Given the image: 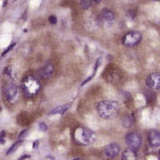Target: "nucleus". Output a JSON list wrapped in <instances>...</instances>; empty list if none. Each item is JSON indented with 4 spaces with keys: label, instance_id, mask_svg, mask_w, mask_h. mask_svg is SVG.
Masks as SVG:
<instances>
[{
    "label": "nucleus",
    "instance_id": "3",
    "mask_svg": "<svg viewBox=\"0 0 160 160\" xmlns=\"http://www.w3.org/2000/svg\"><path fill=\"white\" fill-rule=\"evenodd\" d=\"M41 88L39 81L35 77L27 76L24 78L21 83V89L24 95L29 98L36 96Z\"/></svg>",
    "mask_w": 160,
    "mask_h": 160
},
{
    "label": "nucleus",
    "instance_id": "18",
    "mask_svg": "<svg viewBox=\"0 0 160 160\" xmlns=\"http://www.w3.org/2000/svg\"><path fill=\"white\" fill-rule=\"evenodd\" d=\"M92 1H90V0H82L81 2H80V5H81V7L84 10H87L89 9L91 6H92Z\"/></svg>",
    "mask_w": 160,
    "mask_h": 160
},
{
    "label": "nucleus",
    "instance_id": "7",
    "mask_svg": "<svg viewBox=\"0 0 160 160\" xmlns=\"http://www.w3.org/2000/svg\"><path fill=\"white\" fill-rule=\"evenodd\" d=\"M119 151V145L116 143H112L107 146H105V148L103 151V156L107 159H112L118 154Z\"/></svg>",
    "mask_w": 160,
    "mask_h": 160
},
{
    "label": "nucleus",
    "instance_id": "4",
    "mask_svg": "<svg viewBox=\"0 0 160 160\" xmlns=\"http://www.w3.org/2000/svg\"><path fill=\"white\" fill-rule=\"evenodd\" d=\"M142 40V35L138 31H132L126 33L123 38V44L128 47H133L139 44Z\"/></svg>",
    "mask_w": 160,
    "mask_h": 160
},
{
    "label": "nucleus",
    "instance_id": "2",
    "mask_svg": "<svg viewBox=\"0 0 160 160\" xmlns=\"http://www.w3.org/2000/svg\"><path fill=\"white\" fill-rule=\"evenodd\" d=\"M73 138L78 144L87 145V144H92L96 140V134L88 128L78 127L74 131Z\"/></svg>",
    "mask_w": 160,
    "mask_h": 160
},
{
    "label": "nucleus",
    "instance_id": "11",
    "mask_svg": "<svg viewBox=\"0 0 160 160\" xmlns=\"http://www.w3.org/2000/svg\"><path fill=\"white\" fill-rule=\"evenodd\" d=\"M53 72H54V68L52 66V64H48L46 65L43 66L42 68L39 70V75L41 78H49L52 76L53 74Z\"/></svg>",
    "mask_w": 160,
    "mask_h": 160
},
{
    "label": "nucleus",
    "instance_id": "14",
    "mask_svg": "<svg viewBox=\"0 0 160 160\" xmlns=\"http://www.w3.org/2000/svg\"><path fill=\"white\" fill-rule=\"evenodd\" d=\"M134 115H125L124 118H123V121H122V123H123V125H124V127L125 128H130V127H132V125L134 124V122H135V120H134Z\"/></svg>",
    "mask_w": 160,
    "mask_h": 160
},
{
    "label": "nucleus",
    "instance_id": "15",
    "mask_svg": "<svg viewBox=\"0 0 160 160\" xmlns=\"http://www.w3.org/2000/svg\"><path fill=\"white\" fill-rule=\"evenodd\" d=\"M145 98H146L147 104H152L156 100V93L149 90L145 92Z\"/></svg>",
    "mask_w": 160,
    "mask_h": 160
},
{
    "label": "nucleus",
    "instance_id": "13",
    "mask_svg": "<svg viewBox=\"0 0 160 160\" xmlns=\"http://www.w3.org/2000/svg\"><path fill=\"white\" fill-rule=\"evenodd\" d=\"M69 107H70V104L60 105V106H58L56 108L52 109V111L49 112V114H50V115H54V114H64V112L68 110Z\"/></svg>",
    "mask_w": 160,
    "mask_h": 160
},
{
    "label": "nucleus",
    "instance_id": "17",
    "mask_svg": "<svg viewBox=\"0 0 160 160\" xmlns=\"http://www.w3.org/2000/svg\"><path fill=\"white\" fill-rule=\"evenodd\" d=\"M21 143H22V141L21 140H19V141H18V142H16V143H14V144H12V146H11V148L9 149L8 152H6V155H10V154H12V152H16L17 149L20 146V144H21Z\"/></svg>",
    "mask_w": 160,
    "mask_h": 160
},
{
    "label": "nucleus",
    "instance_id": "12",
    "mask_svg": "<svg viewBox=\"0 0 160 160\" xmlns=\"http://www.w3.org/2000/svg\"><path fill=\"white\" fill-rule=\"evenodd\" d=\"M122 160H138L136 151L132 149H125L122 154Z\"/></svg>",
    "mask_w": 160,
    "mask_h": 160
},
{
    "label": "nucleus",
    "instance_id": "6",
    "mask_svg": "<svg viewBox=\"0 0 160 160\" xmlns=\"http://www.w3.org/2000/svg\"><path fill=\"white\" fill-rule=\"evenodd\" d=\"M3 93L6 100L11 103L16 102L18 98V89L16 84L13 83L5 84L3 89Z\"/></svg>",
    "mask_w": 160,
    "mask_h": 160
},
{
    "label": "nucleus",
    "instance_id": "25",
    "mask_svg": "<svg viewBox=\"0 0 160 160\" xmlns=\"http://www.w3.org/2000/svg\"><path fill=\"white\" fill-rule=\"evenodd\" d=\"M38 140H36V141L33 143V148H35L36 146H38Z\"/></svg>",
    "mask_w": 160,
    "mask_h": 160
},
{
    "label": "nucleus",
    "instance_id": "26",
    "mask_svg": "<svg viewBox=\"0 0 160 160\" xmlns=\"http://www.w3.org/2000/svg\"><path fill=\"white\" fill-rule=\"evenodd\" d=\"M4 134H5V132H4V131H3V132H1V138H4Z\"/></svg>",
    "mask_w": 160,
    "mask_h": 160
},
{
    "label": "nucleus",
    "instance_id": "5",
    "mask_svg": "<svg viewBox=\"0 0 160 160\" xmlns=\"http://www.w3.org/2000/svg\"><path fill=\"white\" fill-rule=\"evenodd\" d=\"M125 142L129 146V148L137 152L140 148L142 144V137L138 132H130L125 136Z\"/></svg>",
    "mask_w": 160,
    "mask_h": 160
},
{
    "label": "nucleus",
    "instance_id": "23",
    "mask_svg": "<svg viewBox=\"0 0 160 160\" xmlns=\"http://www.w3.org/2000/svg\"><path fill=\"white\" fill-rule=\"evenodd\" d=\"M26 133H27V130L25 129V130H24V131H23V132H21V133L19 134V138H24Z\"/></svg>",
    "mask_w": 160,
    "mask_h": 160
},
{
    "label": "nucleus",
    "instance_id": "1",
    "mask_svg": "<svg viewBox=\"0 0 160 160\" xmlns=\"http://www.w3.org/2000/svg\"><path fill=\"white\" fill-rule=\"evenodd\" d=\"M97 111L101 118L104 119H112L118 116L119 112V105L116 101L104 100L97 105Z\"/></svg>",
    "mask_w": 160,
    "mask_h": 160
},
{
    "label": "nucleus",
    "instance_id": "27",
    "mask_svg": "<svg viewBox=\"0 0 160 160\" xmlns=\"http://www.w3.org/2000/svg\"><path fill=\"white\" fill-rule=\"evenodd\" d=\"M94 2H95V3H97V4H98V3H100V2H101V1H100V0H98H98H95Z\"/></svg>",
    "mask_w": 160,
    "mask_h": 160
},
{
    "label": "nucleus",
    "instance_id": "8",
    "mask_svg": "<svg viewBox=\"0 0 160 160\" xmlns=\"http://www.w3.org/2000/svg\"><path fill=\"white\" fill-rule=\"evenodd\" d=\"M146 85L152 90L160 89V72L152 73L146 78Z\"/></svg>",
    "mask_w": 160,
    "mask_h": 160
},
{
    "label": "nucleus",
    "instance_id": "22",
    "mask_svg": "<svg viewBox=\"0 0 160 160\" xmlns=\"http://www.w3.org/2000/svg\"><path fill=\"white\" fill-rule=\"evenodd\" d=\"M11 72H12V68H11V67H6L5 70L4 71V73L10 76V75H11Z\"/></svg>",
    "mask_w": 160,
    "mask_h": 160
},
{
    "label": "nucleus",
    "instance_id": "24",
    "mask_svg": "<svg viewBox=\"0 0 160 160\" xmlns=\"http://www.w3.org/2000/svg\"><path fill=\"white\" fill-rule=\"evenodd\" d=\"M30 158V155H24V156L21 157L18 160H24L25 159V158Z\"/></svg>",
    "mask_w": 160,
    "mask_h": 160
},
{
    "label": "nucleus",
    "instance_id": "21",
    "mask_svg": "<svg viewBox=\"0 0 160 160\" xmlns=\"http://www.w3.org/2000/svg\"><path fill=\"white\" fill-rule=\"evenodd\" d=\"M38 127H39V129L41 131H44V132L48 130V126L44 124V123H40L39 125H38Z\"/></svg>",
    "mask_w": 160,
    "mask_h": 160
},
{
    "label": "nucleus",
    "instance_id": "20",
    "mask_svg": "<svg viewBox=\"0 0 160 160\" xmlns=\"http://www.w3.org/2000/svg\"><path fill=\"white\" fill-rule=\"evenodd\" d=\"M15 45H16V43H13V44H11V45L9 46V48L6 49V50H5V51H4V52H3V54H2V56L4 57V55H5V54H7V52H10V51H11V50H12V48H13V47H14Z\"/></svg>",
    "mask_w": 160,
    "mask_h": 160
},
{
    "label": "nucleus",
    "instance_id": "29",
    "mask_svg": "<svg viewBox=\"0 0 160 160\" xmlns=\"http://www.w3.org/2000/svg\"><path fill=\"white\" fill-rule=\"evenodd\" d=\"M159 160H160V152H159Z\"/></svg>",
    "mask_w": 160,
    "mask_h": 160
},
{
    "label": "nucleus",
    "instance_id": "9",
    "mask_svg": "<svg viewBox=\"0 0 160 160\" xmlns=\"http://www.w3.org/2000/svg\"><path fill=\"white\" fill-rule=\"evenodd\" d=\"M148 141L153 147L160 146V132L155 129L150 130L148 132Z\"/></svg>",
    "mask_w": 160,
    "mask_h": 160
},
{
    "label": "nucleus",
    "instance_id": "10",
    "mask_svg": "<svg viewBox=\"0 0 160 160\" xmlns=\"http://www.w3.org/2000/svg\"><path fill=\"white\" fill-rule=\"evenodd\" d=\"M113 19H114V14L112 11H110L108 9H104L98 16V21H99L100 23L111 22Z\"/></svg>",
    "mask_w": 160,
    "mask_h": 160
},
{
    "label": "nucleus",
    "instance_id": "19",
    "mask_svg": "<svg viewBox=\"0 0 160 160\" xmlns=\"http://www.w3.org/2000/svg\"><path fill=\"white\" fill-rule=\"evenodd\" d=\"M49 22L52 24H56L58 22V19L55 16H50L49 17Z\"/></svg>",
    "mask_w": 160,
    "mask_h": 160
},
{
    "label": "nucleus",
    "instance_id": "28",
    "mask_svg": "<svg viewBox=\"0 0 160 160\" xmlns=\"http://www.w3.org/2000/svg\"><path fill=\"white\" fill-rule=\"evenodd\" d=\"M74 160H84V159H82V158H75Z\"/></svg>",
    "mask_w": 160,
    "mask_h": 160
},
{
    "label": "nucleus",
    "instance_id": "16",
    "mask_svg": "<svg viewBox=\"0 0 160 160\" xmlns=\"http://www.w3.org/2000/svg\"><path fill=\"white\" fill-rule=\"evenodd\" d=\"M99 64H100V58H98V59H97L96 64H95V69H94V72H93V73H92V75H91V76L89 77L87 79L84 80V82L82 83V84H81L82 86H83V85H84V84H86V83H88L90 80L92 79V78H94V76H95V74H96V72H97V70H98V66H99Z\"/></svg>",
    "mask_w": 160,
    "mask_h": 160
}]
</instances>
